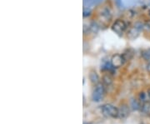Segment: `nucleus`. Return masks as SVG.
<instances>
[{
    "label": "nucleus",
    "mask_w": 150,
    "mask_h": 124,
    "mask_svg": "<svg viewBox=\"0 0 150 124\" xmlns=\"http://www.w3.org/2000/svg\"><path fill=\"white\" fill-rule=\"evenodd\" d=\"M103 115L107 117H118V109L112 104H104L101 107Z\"/></svg>",
    "instance_id": "obj_1"
},
{
    "label": "nucleus",
    "mask_w": 150,
    "mask_h": 124,
    "mask_svg": "<svg viewBox=\"0 0 150 124\" xmlns=\"http://www.w3.org/2000/svg\"><path fill=\"white\" fill-rule=\"evenodd\" d=\"M104 86L102 84H98L93 92V96H92L93 100L94 102H99L104 95Z\"/></svg>",
    "instance_id": "obj_2"
},
{
    "label": "nucleus",
    "mask_w": 150,
    "mask_h": 124,
    "mask_svg": "<svg viewBox=\"0 0 150 124\" xmlns=\"http://www.w3.org/2000/svg\"><path fill=\"white\" fill-rule=\"evenodd\" d=\"M126 28V25L125 23L122 20H118L113 26V29L114 30L115 32H117L118 34H121L123 33Z\"/></svg>",
    "instance_id": "obj_3"
},
{
    "label": "nucleus",
    "mask_w": 150,
    "mask_h": 124,
    "mask_svg": "<svg viewBox=\"0 0 150 124\" xmlns=\"http://www.w3.org/2000/svg\"><path fill=\"white\" fill-rule=\"evenodd\" d=\"M128 113H129V110H128V107L123 105L118 109V117H122V118H124V117L128 116V114H129Z\"/></svg>",
    "instance_id": "obj_4"
},
{
    "label": "nucleus",
    "mask_w": 150,
    "mask_h": 124,
    "mask_svg": "<svg viewBox=\"0 0 150 124\" xmlns=\"http://www.w3.org/2000/svg\"><path fill=\"white\" fill-rule=\"evenodd\" d=\"M123 57L122 56H120V55H116L114 56V58H113V59H112V65L114 66V67H119V66H121L122 65V63H123Z\"/></svg>",
    "instance_id": "obj_5"
},
{
    "label": "nucleus",
    "mask_w": 150,
    "mask_h": 124,
    "mask_svg": "<svg viewBox=\"0 0 150 124\" xmlns=\"http://www.w3.org/2000/svg\"><path fill=\"white\" fill-rule=\"evenodd\" d=\"M89 78L91 80V82L93 83H97L99 80V78H98V75L95 72H91L90 74H89Z\"/></svg>",
    "instance_id": "obj_6"
},
{
    "label": "nucleus",
    "mask_w": 150,
    "mask_h": 124,
    "mask_svg": "<svg viewBox=\"0 0 150 124\" xmlns=\"http://www.w3.org/2000/svg\"><path fill=\"white\" fill-rule=\"evenodd\" d=\"M141 111L145 114H149L150 113V103H145L141 107Z\"/></svg>",
    "instance_id": "obj_7"
},
{
    "label": "nucleus",
    "mask_w": 150,
    "mask_h": 124,
    "mask_svg": "<svg viewBox=\"0 0 150 124\" xmlns=\"http://www.w3.org/2000/svg\"><path fill=\"white\" fill-rule=\"evenodd\" d=\"M131 107H132V108L133 110H139V109L141 108L139 101L136 100V99H133L132 101H131Z\"/></svg>",
    "instance_id": "obj_8"
},
{
    "label": "nucleus",
    "mask_w": 150,
    "mask_h": 124,
    "mask_svg": "<svg viewBox=\"0 0 150 124\" xmlns=\"http://www.w3.org/2000/svg\"><path fill=\"white\" fill-rule=\"evenodd\" d=\"M143 58H145L146 60H149L150 59V50H147L145 52L143 53Z\"/></svg>",
    "instance_id": "obj_9"
},
{
    "label": "nucleus",
    "mask_w": 150,
    "mask_h": 124,
    "mask_svg": "<svg viewBox=\"0 0 150 124\" xmlns=\"http://www.w3.org/2000/svg\"><path fill=\"white\" fill-rule=\"evenodd\" d=\"M139 98H140L142 101H144L145 100V93L144 92H141L140 95H139Z\"/></svg>",
    "instance_id": "obj_10"
},
{
    "label": "nucleus",
    "mask_w": 150,
    "mask_h": 124,
    "mask_svg": "<svg viewBox=\"0 0 150 124\" xmlns=\"http://www.w3.org/2000/svg\"><path fill=\"white\" fill-rule=\"evenodd\" d=\"M149 98H150V90L149 91Z\"/></svg>",
    "instance_id": "obj_11"
}]
</instances>
